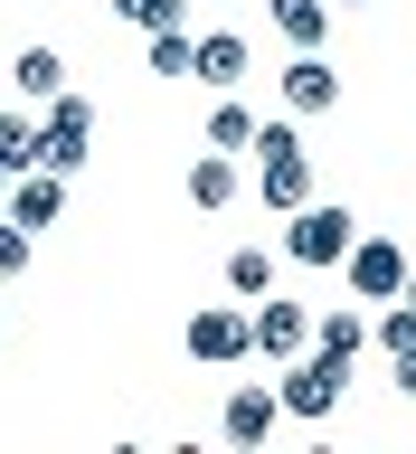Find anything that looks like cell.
Returning a JSON list of instances; mask_svg holds the SVG:
<instances>
[{"mask_svg":"<svg viewBox=\"0 0 416 454\" xmlns=\"http://www.w3.org/2000/svg\"><path fill=\"white\" fill-rule=\"evenodd\" d=\"M389 379H397V397H416V350H389Z\"/></svg>","mask_w":416,"mask_h":454,"instance_id":"obj_23","label":"cell"},{"mask_svg":"<svg viewBox=\"0 0 416 454\" xmlns=\"http://www.w3.org/2000/svg\"><path fill=\"white\" fill-rule=\"evenodd\" d=\"M114 10H123V28H142V38H152V28H180V20H190V0H114Z\"/></svg>","mask_w":416,"mask_h":454,"instance_id":"obj_20","label":"cell"},{"mask_svg":"<svg viewBox=\"0 0 416 454\" xmlns=\"http://www.w3.org/2000/svg\"><path fill=\"white\" fill-rule=\"evenodd\" d=\"M0 332H10V312H0Z\"/></svg>","mask_w":416,"mask_h":454,"instance_id":"obj_25","label":"cell"},{"mask_svg":"<svg viewBox=\"0 0 416 454\" xmlns=\"http://www.w3.org/2000/svg\"><path fill=\"white\" fill-rule=\"evenodd\" d=\"M255 199L275 208V218H294L312 199V152L294 123H255Z\"/></svg>","mask_w":416,"mask_h":454,"instance_id":"obj_1","label":"cell"},{"mask_svg":"<svg viewBox=\"0 0 416 454\" xmlns=\"http://www.w3.org/2000/svg\"><path fill=\"white\" fill-rule=\"evenodd\" d=\"M28 255H38V237H28L20 218H0V284H20V275H28Z\"/></svg>","mask_w":416,"mask_h":454,"instance_id":"obj_22","label":"cell"},{"mask_svg":"<svg viewBox=\"0 0 416 454\" xmlns=\"http://www.w3.org/2000/svg\"><path fill=\"white\" fill-rule=\"evenodd\" d=\"M199 76L237 85V76H247V38H237V28H208V38H199Z\"/></svg>","mask_w":416,"mask_h":454,"instance_id":"obj_15","label":"cell"},{"mask_svg":"<svg viewBox=\"0 0 416 454\" xmlns=\"http://www.w3.org/2000/svg\"><path fill=\"white\" fill-rule=\"evenodd\" d=\"M350 237H360V227H350V208H332V199H303V208L284 218V255H294L303 275H332L341 255H350Z\"/></svg>","mask_w":416,"mask_h":454,"instance_id":"obj_3","label":"cell"},{"mask_svg":"<svg viewBox=\"0 0 416 454\" xmlns=\"http://www.w3.org/2000/svg\"><path fill=\"white\" fill-rule=\"evenodd\" d=\"M275 397H284V417H294V426H332V417H341V397H350V360H332V350H303V360H284V369H275Z\"/></svg>","mask_w":416,"mask_h":454,"instance_id":"obj_2","label":"cell"},{"mask_svg":"<svg viewBox=\"0 0 416 454\" xmlns=\"http://www.w3.org/2000/svg\"><path fill=\"white\" fill-rule=\"evenodd\" d=\"M332 10H369V0H332Z\"/></svg>","mask_w":416,"mask_h":454,"instance_id":"obj_24","label":"cell"},{"mask_svg":"<svg viewBox=\"0 0 416 454\" xmlns=\"http://www.w3.org/2000/svg\"><path fill=\"white\" fill-rule=\"evenodd\" d=\"M275 426H284L275 379H237V388H227V407H218V435H227V445H265Z\"/></svg>","mask_w":416,"mask_h":454,"instance_id":"obj_9","label":"cell"},{"mask_svg":"<svg viewBox=\"0 0 416 454\" xmlns=\"http://www.w3.org/2000/svg\"><path fill=\"white\" fill-rule=\"evenodd\" d=\"M369 340H379V350H416V303H407V294H397V303L369 322Z\"/></svg>","mask_w":416,"mask_h":454,"instance_id":"obj_21","label":"cell"},{"mask_svg":"<svg viewBox=\"0 0 416 454\" xmlns=\"http://www.w3.org/2000/svg\"><path fill=\"white\" fill-rule=\"evenodd\" d=\"M312 350H332V360H360V350H369V312L322 303V312H312Z\"/></svg>","mask_w":416,"mask_h":454,"instance_id":"obj_13","label":"cell"},{"mask_svg":"<svg viewBox=\"0 0 416 454\" xmlns=\"http://www.w3.org/2000/svg\"><path fill=\"white\" fill-rule=\"evenodd\" d=\"M227 294H237V303L275 294V247H237V255H227Z\"/></svg>","mask_w":416,"mask_h":454,"instance_id":"obj_17","label":"cell"},{"mask_svg":"<svg viewBox=\"0 0 416 454\" xmlns=\"http://www.w3.org/2000/svg\"><path fill=\"white\" fill-rule=\"evenodd\" d=\"M341 275H350V294H360V303H397V294H407V275H416V255L397 247V237H350Z\"/></svg>","mask_w":416,"mask_h":454,"instance_id":"obj_4","label":"cell"},{"mask_svg":"<svg viewBox=\"0 0 416 454\" xmlns=\"http://www.w3.org/2000/svg\"><path fill=\"white\" fill-rule=\"evenodd\" d=\"M275 95H284V114H294V123H312V114L341 105V67H332L322 48H294V67L275 76Z\"/></svg>","mask_w":416,"mask_h":454,"instance_id":"obj_8","label":"cell"},{"mask_svg":"<svg viewBox=\"0 0 416 454\" xmlns=\"http://www.w3.org/2000/svg\"><path fill=\"white\" fill-rule=\"evenodd\" d=\"M28 161H38V123H28V114H10V105H0V190H10V180H20Z\"/></svg>","mask_w":416,"mask_h":454,"instance_id":"obj_16","label":"cell"},{"mask_svg":"<svg viewBox=\"0 0 416 454\" xmlns=\"http://www.w3.org/2000/svg\"><path fill=\"white\" fill-rule=\"evenodd\" d=\"M10 218H20L28 237H48V227L67 218V170H48V161H28L20 180H10Z\"/></svg>","mask_w":416,"mask_h":454,"instance_id":"obj_10","label":"cell"},{"mask_svg":"<svg viewBox=\"0 0 416 454\" xmlns=\"http://www.w3.org/2000/svg\"><path fill=\"white\" fill-rule=\"evenodd\" d=\"M247 332H255V360H303L312 350V303H284V294H255V312H247Z\"/></svg>","mask_w":416,"mask_h":454,"instance_id":"obj_6","label":"cell"},{"mask_svg":"<svg viewBox=\"0 0 416 454\" xmlns=\"http://www.w3.org/2000/svg\"><path fill=\"white\" fill-rule=\"evenodd\" d=\"M180 190H190V208H208V218H218V208H237L247 170H237V152H208V142H199V161H190V180H180Z\"/></svg>","mask_w":416,"mask_h":454,"instance_id":"obj_11","label":"cell"},{"mask_svg":"<svg viewBox=\"0 0 416 454\" xmlns=\"http://www.w3.org/2000/svg\"><path fill=\"white\" fill-rule=\"evenodd\" d=\"M85 152H95V105H85V95H57V105H38V161L76 180Z\"/></svg>","mask_w":416,"mask_h":454,"instance_id":"obj_5","label":"cell"},{"mask_svg":"<svg viewBox=\"0 0 416 454\" xmlns=\"http://www.w3.org/2000/svg\"><path fill=\"white\" fill-rule=\"evenodd\" d=\"M199 142H208V152H255V114H247V105H218Z\"/></svg>","mask_w":416,"mask_h":454,"instance_id":"obj_19","label":"cell"},{"mask_svg":"<svg viewBox=\"0 0 416 454\" xmlns=\"http://www.w3.org/2000/svg\"><path fill=\"white\" fill-rule=\"evenodd\" d=\"M180 350H190V360H208V369H237V360L255 350V332H247V312H237V303H199L190 332H180Z\"/></svg>","mask_w":416,"mask_h":454,"instance_id":"obj_7","label":"cell"},{"mask_svg":"<svg viewBox=\"0 0 416 454\" xmlns=\"http://www.w3.org/2000/svg\"><path fill=\"white\" fill-rule=\"evenodd\" d=\"M10 95H20V105H57V95H67V57L57 48H20L10 57Z\"/></svg>","mask_w":416,"mask_h":454,"instance_id":"obj_12","label":"cell"},{"mask_svg":"<svg viewBox=\"0 0 416 454\" xmlns=\"http://www.w3.org/2000/svg\"><path fill=\"white\" fill-rule=\"evenodd\" d=\"M275 38L284 48H322L332 38V0H275Z\"/></svg>","mask_w":416,"mask_h":454,"instance_id":"obj_14","label":"cell"},{"mask_svg":"<svg viewBox=\"0 0 416 454\" xmlns=\"http://www.w3.org/2000/svg\"><path fill=\"white\" fill-rule=\"evenodd\" d=\"M152 76H199V38L190 28H152Z\"/></svg>","mask_w":416,"mask_h":454,"instance_id":"obj_18","label":"cell"}]
</instances>
